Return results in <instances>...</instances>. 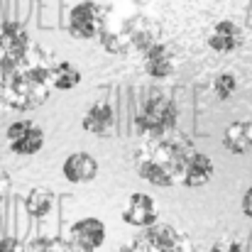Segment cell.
Segmentation results:
<instances>
[{"label": "cell", "instance_id": "1", "mask_svg": "<svg viewBox=\"0 0 252 252\" xmlns=\"http://www.w3.org/2000/svg\"><path fill=\"white\" fill-rule=\"evenodd\" d=\"M52 64L54 57L37 44L0 54V108L10 113L42 108L54 91Z\"/></svg>", "mask_w": 252, "mask_h": 252}, {"label": "cell", "instance_id": "2", "mask_svg": "<svg viewBox=\"0 0 252 252\" xmlns=\"http://www.w3.org/2000/svg\"><path fill=\"white\" fill-rule=\"evenodd\" d=\"M193 152H196L193 142L184 132L171 130L167 135L142 137L140 147L135 150L132 164H135V171L140 174V179H145L147 184L169 189L181 181L184 167Z\"/></svg>", "mask_w": 252, "mask_h": 252}, {"label": "cell", "instance_id": "3", "mask_svg": "<svg viewBox=\"0 0 252 252\" xmlns=\"http://www.w3.org/2000/svg\"><path fill=\"white\" fill-rule=\"evenodd\" d=\"M118 252H193V248L189 235L179 228L169 223H155L152 228L140 230V235H135Z\"/></svg>", "mask_w": 252, "mask_h": 252}, {"label": "cell", "instance_id": "4", "mask_svg": "<svg viewBox=\"0 0 252 252\" xmlns=\"http://www.w3.org/2000/svg\"><path fill=\"white\" fill-rule=\"evenodd\" d=\"M135 125L142 137L167 135L171 130H176V125H179V105L169 95H150L140 105V110L135 115Z\"/></svg>", "mask_w": 252, "mask_h": 252}, {"label": "cell", "instance_id": "5", "mask_svg": "<svg viewBox=\"0 0 252 252\" xmlns=\"http://www.w3.org/2000/svg\"><path fill=\"white\" fill-rule=\"evenodd\" d=\"M103 22H105V5H100L95 0H81L69 10L66 30L74 39L88 42V39H98Z\"/></svg>", "mask_w": 252, "mask_h": 252}, {"label": "cell", "instance_id": "6", "mask_svg": "<svg viewBox=\"0 0 252 252\" xmlns=\"http://www.w3.org/2000/svg\"><path fill=\"white\" fill-rule=\"evenodd\" d=\"M137 12H115L110 5H105V22L98 34V42L105 52L110 54H125L130 52V37H132V25H135Z\"/></svg>", "mask_w": 252, "mask_h": 252}, {"label": "cell", "instance_id": "7", "mask_svg": "<svg viewBox=\"0 0 252 252\" xmlns=\"http://www.w3.org/2000/svg\"><path fill=\"white\" fill-rule=\"evenodd\" d=\"M7 150L17 157H32L44 147V130L32 120H15L5 130Z\"/></svg>", "mask_w": 252, "mask_h": 252}, {"label": "cell", "instance_id": "8", "mask_svg": "<svg viewBox=\"0 0 252 252\" xmlns=\"http://www.w3.org/2000/svg\"><path fill=\"white\" fill-rule=\"evenodd\" d=\"M105 223L100 218L86 216L79 218L71 228H69V243L76 252H98L105 243Z\"/></svg>", "mask_w": 252, "mask_h": 252}, {"label": "cell", "instance_id": "9", "mask_svg": "<svg viewBox=\"0 0 252 252\" xmlns=\"http://www.w3.org/2000/svg\"><path fill=\"white\" fill-rule=\"evenodd\" d=\"M123 220L132 228H140V230L152 228L155 223H159V211H157L155 198L150 193H142V191L132 193L127 198L125 208H123Z\"/></svg>", "mask_w": 252, "mask_h": 252}, {"label": "cell", "instance_id": "10", "mask_svg": "<svg viewBox=\"0 0 252 252\" xmlns=\"http://www.w3.org/2000/svg\"><path fill=\"white\" fill-rule=\"evenodd\" d=\"M208 47L218 54H233L245 44V30L233 20H220L208 32Z\"/></svg>", "mask_w": 252, "mask_h": 252}, {"label": "cell", "instance_id": "11", "mask_svg": "<svg viewBox=\"0 0 252 252\" xmlns=\"http://www.w3.org/2000/svg\"><path fill=\"white\" fill-rule=\"evenodd\" d=\"M142 69L147 76L157 79V81H164L169 76L176 74V57H174V49L164 44V42H157L152 49H147L142 54Z\"/></svg>", "mask_w": 252, "mask_h": 252}, {"label": "cell", "instance_id": "12", "mask_svg": "<svg viewBox=\"0 0 252 252\" xmlns=\"http://www.w3.org/2000/svg\"><path fill=\"white\" fill-rule=\"evenodd\" d=\"M98 159L88 152H74L64 159L62 174L69 184H91L98 176Z\"/></svg>", "mask_w": 252, "mask_h": 252}, {"label": "cell", "instance_id": "13", "mask_svg": "<svg viewBox=\"0 0 252 252\" xmlns=\"http://www.w3.org/2000/svg\"><path fill=\"white\" fill-rule=\"evenodd\" d=\"M213 174H216V164H213V159L208 157V155H203V152H193L191 157H189V162H186V167H184V174H181V186H186V189H198V186H206L211 179H213Z\"/></svg>", "mask_w": 252, "mask_h": 252}, {"label": "cell", "instance_id": "14", "mask_svg": "<svg viewBox=\"0 0 252 252\" xmlns=\"http://www.w3.org/2000/svg\"><path fill=\"white\" fill-rule=\"evenodd\" d=\"M113 125H115V110L108 100H95L93 105H88V110L81 118V127L88 135H108Z\"/></svg>", "mask_w": 252, "mask_h": 252}, {"label": "cell", "instance_id": "15", "mask_svg": "<svg viewBox=\"0 0 252 252\" xmlns=\"http://www.w3.org/2000/svg\"><path fill=\"white\" fill-rule=\"evenodd\" d=\"M223 147L235 155V157H243V155H250L252 152V120H235L225 127L223 132Z\"/></svg>", "mask_w": 252, "mask_h": 252}, {"label": "cell", "instance_id": "16", "mask_svg": "<svg viewBox=\"0 0 252 252\" xmlns=\"http://www.w3.org/2000/svg\"><path fill=\"white\" fill-rule=\"evenodd\" d=\"M32 37L30 30L17 22V20H2L0 22V54L5 52H22L27 47H32Z\"/></svg>", "mask_w": 252, "mask_h": 252}, {"label": "cell", "instance_id": "17", "mask_svg": "<svg viewBox=\"0 0 252 252\" xmlns=\"http://www.w3.org/2000/svg\"><path fill=\"white\" fill-rule=\"evenodd\" d=\"M81 84V69L74 62L54 59L52 64V88L54 91H71Z\"/></svg>", "mask_w": 252, "mask_h": 252}, {"label": "cell", "instance_id": "18", "mask_svg": "<svg viewBox=\"0 0 252 252\" xmlns=\"http://www.w3.org/2000/svg\"><path fill=\"white\" fill-rule=\"evenodd\" d=\"M54 208V191L47 186H37L25 196V211L30 218H47Z\"/></svg>", "mask_w": 252, "mask_h": 252}, {"label": "cell", "instance_id": "19", "mask_svg": "<svg viewBox=\"0 0 252 252\" xmlns=\"http://www.w3.org/2000/svg\"><path fill=\"white\" fill-rule=\"evenodd\" d=\"M22 252H76L69 240H62L57 235H37L30 243H25Z\"/></svg>", "mask_w": 252, "mask_h": 252}, {"label": "cell", "instance_id": "20", "mask_svg": "<svg viewBox=\"0 0 252 252\" xmlns=\"http://www.w3.org/2000/svg\"><path fill=\"white\" fill-rule=\"evenodd\" d=\"M211 88H213V93H216L218 100H230L238 93V76L235 74H228V71L225 74H218L213 79Z\"/></svg>", "mask_w": 252, "mask_h": 252}, {"label": "cell", "instance_id": "21", "mask_svg": "<svg viewBox=\"0 0 252 252\" xmlns=\"http://www.w3.org/2000/svg\"><path fill=\"white\" fill-rule=\"evenodd\" d=\"M211 252H248V250H245V245H243L240 240H235V238H220V240H216V243L211 245Z\"/></svg>", "mask_w": 252, "mask_h": 252}, {"label": "cell", "instance_id": "22", "mask_svg": "<svg viewBox=\"0 0 252 252\" xmlns=\"http://www.w3.org/2000/svg\"><path fill=\"white\" fill-rule=\"evenodd\" d=\"M10 191H12V176H10L7 169L0 167V203L10 196Z\"/></svg>", "mask_w": 252, "mask_h": 252}, {"label": "cell", "instance_id": "23", "mask_svg": "<svg viewBox=\"0 0 252 252\" xmlns=\"http://www.w3.org/2000/svg\"><path fill=\"white\" fill-rule=\"evenodd\" d=\"M22 243H20V238H15V235H5V238H0V252H22Z\"/></svg>", "mask_w": 252, "mask_h": 252}, {"label": "cell", "instance_id": "24", "mask_svg": "<svg viewBox=\"0 0 252 252\" xmlns=\"http://www.w3.org/2000/svg\"><path fill=\"white\" fill-rule=\"evenodd\" d=\"M240 208H243V213L252 218V186L245 191V196H243V203H240Z\"/></svg>", "mask_w": 252, "mask_h": 252}, {"label": "cell", "instance_id": "25", "mask_svg": "<svg viewBox=\"0 0 252 252\" xmlns=\"http://www.w3.org/2000/svg\"><path fill=\"white\" fill-rule=\"evenodd\" d=\"M130 2H132V5H140V7H142V5H147V2H152V0H130Z\"/></svg>", "mask_w": 252, "mask_h": 252}, {"label": "cell", "instance_id": "26", "mask_svg": "<svg viewBox=\"0 0 252 252\" xmlns=\"http://www.w3.org/2000/svg\"><path fill=\"white\" fill-rule=\"evenodd\" d=\"M32 2H44V0H32Z\"/></svg>", "mask_w": 252, "mask_h": 252}, {"label": "cell", "instance_id": "27", "mask_svg": "<svg viewBox=\"0 0 252 252\" xmlns=\"http://www.w3.org/2000/svg\"><path fill=\"white\" fill-rule=\"evenodd\" d=\"M250 2H252V0H250Z\"/></svg>", "mask_w": 252, "mask_h": 252}]
</instances>
